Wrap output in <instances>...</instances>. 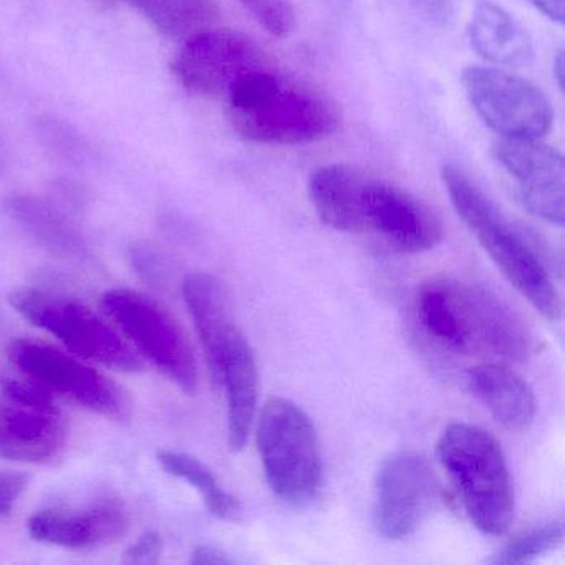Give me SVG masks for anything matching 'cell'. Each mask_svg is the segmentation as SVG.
<instances>
[{
    "label": "cell",
    "mask_w": 565,
    "mask_h": 565,
    "mask_svg": "<svg viewBox=\"0 0 565 565\" xmlns=\"http://www.w3.org/2000/svg\"><path fill=\"white\" fill-rule=\"evenodd\" d=\"M317 216L339 233L375 234L402 253L435 249L443 226L431 207L403 188L349 164H326L309 178Z\"/></svg>",
    "instance_id": "obj_1"
},
{
    "label": "cell",
    "mask_w": 565,
    "mask_h": 565,
    "mask_svg": "<svg viewBox=\"0 0 565 565\" xmlns=\"http://www.w3.org/2000/svg\"><path fill=\"white\" fill-rule=\"evenodd\" d=\"M415 313L429 339L449 352L527 359L532 337L501 299L462 280L438 277L419 287Z\"/></svg>",
    "instance_id": "obj_2"
},
{
    "label": "cell",
    "mask_w": 565,
    "mask_h": 565,
    "mask_svg": "<svg viewBox=\"0 0 565 565\" xmlns=\"http://www.w3.org/2000/svg\"><path fill=\"white\" fill-rule=\"evenodd\" d=\"M224 105L231 128L250 143L312 145L340 127L339 111L329 98L282 77L276 67L249 75Z\"/></svg>",
    "instance_id": "obj_3"
},
{
    "label": "cell",
    "mask_w": 565,
    "mask_h": 565,
    "mask_svg": "<svg viewBox=\"0 0 565 565\" xmlns=\"http://www.w3.org/2000/svg\"><path fill=\"white\" fill-rule=\"evenodd\" d=\"M441 180L456 214L502 276L545 319L561 320V296L529 234L515 226L455 164L441 168Z\"/></svg>",
    "instance_id": "obj_4"
},
{
    "label": "cell",
    "mask_w": 565,
    "mask_h": 565,
    "mask_svg": "<svg viewBox=\"0 0 565 565\" xmlns=\"http://www.w3.org/2000/svg\"><path fill=\"white\" fill-rule=\"evenodd\" d=\"M438 459L475 527L504 534L514 519V486L494 436L469 423H451L439 438Z\"/></svg>",
    "instance_id": "obj_5"
},
{
    "label": "cell",
    "mask_w": 565,
    "mask_h": 565,
    "mask_svg": "<svg viewBox=\"0 0 565 565\" xmlns=\"http://www.w3.org/2000/svg\"><path fill=\"white\" fill-rule=\"evenodd\" d=\"M257 449L267 484L280 501L309 504L322 488L319 435L302 408L280 396L267 399L257 425Z\"/></svg>",
    "instance_id": "obj_6"
},
{
    "label": "cell",
    "mask_w": 565,
    "mask_h": 565,
    "mask_svg": "<svg viewBox=\"0 0 565 565\" xmlns=\"http://www.w3.org/2000/svg\"><path fill=\"white\" fill-rule=\"evenodd\" d=\"M11 303L25 320L61 340L82 359L117 372L135 373L143 369V359L114 322L78 300L25 289L12 294Z\"/></svg>",
    "instance_id": "obj_7"
},
{
    "label": "cell",
    "mask_w": 565,
    "mask_h": 565,
    "mask_svg": "<svg viewBox=\"0 0 565 565\" xmlns=\"http://www.w3.org/2000/svg\"><path fill=\"white\" fill-rule=\"evenodd\" d=\"M102 310L158 372L186 395L198 390L196 356L178 320L161 303L130 289H111L102 297Z\"/></svg>",
    "instance_id": "obj_8"
},
{
    "label": "cell",
    "mask_w": 565,
    "mask_h": 565,
    "mask_svg": "<svg viewBox=\"0 0 565 565\" xmlns=\"http://www.w3.org/2000/svg\"><path fill=\"white\" fill-rule=\"evenodd\" d=\"M269 67L274 62L254 39L221 28L184 41L171 64L174 78L188 94L223 104L241 82Z\"/></svg>",
    "instance_id": "obj_9"
},
{
    "label": "cell",
    "mask_w": 565,
    "mask_h": 565,
    "mask_svg": "<svg viewBox=\"0 0 565 565\" xmlns=\"http://www.w3.org/2000/svg\"><path fill=\"white\" fill-rule=\"evenodd\" d=\"M8 356L25 379L49 392L67 396L105 418L124 422L130 416V398L118 383L49 343L18 339L9 345Z\"/></svg>",
    "instance_id": "obj_10"
},
{
    "label": "cell",
    "mask_w": 565,
    "mask_h": 565,
    "mask_svg": "<svg viewBox=\"0 0 565 565\" xmlns=\"http://www.w3.org/2000/svg\"><path fill=\"white\" fill-rule=\"evenodd\" d=\"M461 87L471 107L502 138H542L554 124L541 88L499 67H468Z\"/></svg>",
    "instance_id": "obj_11"
},
{
    "label": "cell",
    "mask_w": 565,
    "mask_h": 565,
    "mask_svg": "<svg viewBox=\"0 0 565 565\" xmlns=\"http://www.w3.org/2000/svg\"><path fill=\"white\" fill-rule=\"evenodd\" d=\"M438 481L425 456L398 451L385 458L375 478V524L388 541H405L429 518Z\"/></svg>",
    "instance_id": "obj_12"
},
{
    "label": "cell",
    "mask_w": 565,
    "mask_h": 565,
    "mask_svg": "<svg viewBox=\"0 0 565 565\" xmlns=\"http://www.w3.org/2000/svg\"><path fill=\"white\" fill-rule=\"evenodd\" d=\"M494 158L515 181L519 198L532 216L562 226L565 216L564 157L541 138H502Z\"/></svg>",
    "instance_id": "obj_13"
},
{
    "label": "cell",
    "mask_w": 565,
    "mask_h": 565,
    "mask_svg": "<svg viewBox=\"0 0 565 565\" xmlns=\"http://www.w3.org/2000/svg\"><path fill=\"white\" fill-rule=\"evenodd\" d=\"M28 527L29 534L44 544L90 551L124 537L130 518L120 501L104 498L85 505L44 509L29 519Z\"/></svg>",
    "instance_id": "obj_14"
},
{
    "label": "cell",
    "mask_w": 565,
    "mask_h": 565,
    "mask_svg": "<svg viewBox=\"0 0 565 565\" xmlns=\"http://www.w3.org/2000/svg\"><path fill=\"white\" fill-rule=\"evenodd\" d=\"M67 441L58 409L32 408L0 402V458L19 462H47Z\"/></svg>",
    "instance_id": "obj_15"
},
{
    "label": "cell",
    "mask_w": 565,
    "mask_h": 565,
    "mask_svg": "<svg viewBox=\"0 0 565 565\" xmlns=\"http://www.w3.org/2000/svg\"><path fill=\"white\" fill-rule=\"evenodd\" d=\"M216 386L226 393L231 451H243L256 418L259 372L253 349L239 330L227 343Z\"/></svg>",
    "instance_id": "obj_16"
},
{
    "label": "cell",
    "mask_w": 565,
    "mask_h": 565,
    "mask_svg": "<svg viewBox=\"0 0 565 565\" xmlns=\"http://www.w3.org/2000/svg\"><path fill=\"white\" fill-rule=\"evenodd\" d=\"M183 297L203 345L211 379L216 385L227 343L237 330L231 319L226 290L217 277L194 273L184 279Z\"/></svg>",
    "instance_id": "obj_17"
},
{
    "label": "cell",
    "mask_w": 565,
    "mask_h": 565,
    "mask_svg": "<svg viewBox=\"0 0 565 565\" xmlns=\"http://www.w3.org/2000/svg\"><path fill=\"white\" fill-rule=\"evenodd\" d=\"M466 382L499 425L515 433L531 428L537 402L531 386L514 370L488 363L469 370Z\"/></svg>",
    "instance_id": "obj_18"
},
{
    "label": "cell",
    "mask_w": 565,
    "mask_h": 565,
    "mask_svg": "<svg viewBox=\"0 0 565 565\" xmlns=\"http://www.w3.org/2000/svg\"><path fill=\"white\" fill-rule=\"evenodd\" d=\"M468 38L476 54L498 67H524L534 49L525 29L492 0L476 6L468 24Z\"/></svg>",
    "instance_id": "obj_19"
},
{
    "label": "cell",
    "mask_w": 565,
    "mask_h": 565,
    "mask_svg": "<svg viewBox=\"0 0 565 565\" xmlns=\"http://www.w3.org/2000/svg\"><path fill=\"white\" fill-rule=\"evenodd\" d=\"M6 207L12 220L47 249L58 254H77L84 249L82 234L54 201L32 194H14L8 198Z\"/></svg>",
    "instance_id": "obj_20"
},
{
    "label": "cell",
    "mask_w": 565,
    "mask_h": 565,
    "mask_svg": "<svg viewBox=\"0 0 565 565\" xmlns=\"http://www.w3.org/2000/svg\"><path fill=\"white\" fill-rule=\"evenodd\" d=\"M138 14L168 41L184 42L200 32L216 28V0H130Z\"/></svg>",
    "instance_id": "obj_21"
},
{
    "label": "cell",
    "mask_w": 565,
    "mask_h": 565,
    "mask_svg": "<svg viewBox=\"0 0 565 565\" xmlns=\"http://www.w3.org/2000/svg\"><path fill=\"white\" fill-rule=\"evenodd\" d=\"M158 462L168 475L193 486L203 495L204 504L214 518L234 522L243 514L239 501L221 486L214 472L200 459L188 452L161 449L158 451Z\"/></svg>",
    "instance_id": "obj_22"
},
{
    "label": "cell",
    "mask_w": 565,
    "mask_h": 565,
    "mask_svg": "<svg viewBox=\"0 0 565 565\" xmlns=\"http://www.w3.org/2000/svg\"><path fill=\"white\" fill-rule=\"evenodd\" d=\"M564 521L544 522L541 525L527 529L509 541L501 551L495 552L488 562L491 564H529L537 561L542 555L561 547L564 542Z\"/></svg>",
    "instance_id": "obj_23"
},
{
    "label": "cell",
    "mask_w": 565,
    "mask_h": 565,
    "mask_svg": "<svg viewBox=\"0 0 565 565\" xmlns=\"http://www.w3.org/2000/svg\"><path fill=\"white\" fill-rule=\"evenodd\" d=\"M35 135L44 150L64 163L85 164L94 154L88 138L77 127L54 115H41L38 118Z\"/></svg>",
    "instance_id": "obj_24"
},
{
    "label": "cell",
    "mask_w": 565,
    "mask_h": 565,
    "mask_svg": "<svg viewBox=\"0 0 565 565\" xmlns=\"http://www.w3.org/2000/svg\"><path fill=\"white\" fill-rule=\"evenodd\" d=\"M241 4L274 38L286 39L296 31V11L289 0H241Z\"/></svg>",
    "instance_id": "obj_25"
},
{
    "label": "cell",
    "mask_w": 565,
    "mask_h": 565,
    "mask_svg": "<svg viewBox=\"0 0 565 565\" xmlns=\"http://www.w3.org/2000/svg\"><path fill=\"white\" fill-rule=\"evenodd\" d=\"M0 392L8 402L15 405L32 406V408L58 409L55 405L54 393L32 380L2 379Z\"/></svg>",
    "instance_id": "obj_26"
},
{
    "label": "cell",
    "mask_w": 565,
    "mask_h": 565,
    "mask_svg": "<svg viewBox=\"0 0 565 565\" xmlns=\"http://www.w3.org/2000/svg\"><path fill=\"white\" fill-rule=\"evenodd\" d=\"M130 263L138 276L154 286L163 273V257L151 243H137L130 247Z\"/></svg>",
    "instance_id": "obj_27"
},
{
    "label": "cell",
    "mask_w": 565,
    "mask_h": 565,
    "mask_svg": "<svg viewBox=\"0 0 565 565\" xmlns=\"http://www.w3.org/2000/svg\"><path fill=\"white\" fill-rule=\"evenodd\" d=\"M161 552H163V541H161L160 534L148 531L125 551L124 562L125 564H157L160 561Z\"/></svg>",
    "instance_id": "obj_28"
},
{
    "label": "cell",
    "mask_w": 565,
    "mask_h": 565,
    "mask_svg": "<svg viewBox=\"0 0 565 565\" xmlns=\"http://www.w3.org/2000/svg\"><path fill=\"white\" fill-rule=\"evenodd\" d=\"M28 476L0 469V515L11 514L15 502L28 488Z\"/></svg>",
    "instance_id": "obj_29"
},
{
    "label": "cell",
    "mask_w": 565,
    "mask_h": 565,
    "mask_svg": "<svg viewBox=\"0 0 565 565\" xmlns=\"http://www.w3.org/2000/svg\"><path fill=\"white\" fill-rule=\"evenodd\" d=\"M55 194H57L61 203L57 206H64V204H71V206H75V204H84L85 198H87V193H85L84 186L81 184L74 183L71 180H62L57 181L54 186Z\"/></svg>",
    "instance_id": "obj_30"
},
{
    "label": "cell",
    "mask_w": 565,
    "mask_h": 565,
    "mask_svg": "<svg viewBox=\"0 0 565 565\" xmlns=\"http://www.w3.org/2000/svg\"><path fill=\"white\" fill-rule=\"evenodd\" d=\"M190 562L198 565H221L231 564L233 561L223 551L213 547V545H198L191 552Z\"/></svg>",
    "instance_id": "obj_31"
},
{
    "label": "cell",
    "mask_w": 565,
    "mask_h": 565,
    "mask_svg": "<svg viewBox=\"0 0 565 565\" xmlns=\"http://www.w3.org/2000/svg\"><path fill=\"white\" fill-rule=\"evenodd\" d=\"M541 14L555 24H564L565 0H527Z\"/></svg>",
    "instance_id": "obj_32"
},
{
    "label": "cell",
    "mask_w": 565,
    "mask_h": 565,
    "mask_svg": "<svg viewBox=\"0 0 565 565\" xmlns=\"http://www.w3.org/2000/svg\"><path fill=\"white\" fill-rule=\"evenodd\" d=\"M552 72H554L555 82H557L558 90L564 92V72H565V58L564 51L558 52L555 57L554 64H552Z\"/></svg>",
    "instance_id": "obj_33"
},
{
    "label": "cell",
    "mask_w": 565,
    "mask_h": 565,
    "mask_svg": "<svg viewBox=\"0 0 565 565\" xmlns=\"http://www.w3.org/2000/svg\"><path fill=\"white\" fill-rule=\"evenodd\" d=\"M8 148H6L4 141L0 140V171H4L6 164L9 163Z\"/></svg>",
    "instance_id": "obj_34"
},
{
    "label": "cell",
    "mask_w": 565,
    "mask_h": 565,
    "mask_svg": "<svg viewBox=\"0 0 565 565\" xmlns=\"http://www.w3.org/2000/svg\"><path fill=\"white\" fill-rule=\"evenodd\" d=\"M428 4H433V0H428Z\"/></svg>",
    "instance_id": "obj_35"
}]
</instances>
